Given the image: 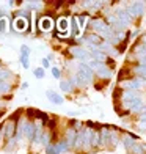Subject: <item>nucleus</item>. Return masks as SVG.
Masks as SVG:
<instances>
[{"mask_svg": "<svg viewBox=\"0 0 146 154\" xmlns=\"http://www.w3.org/2000/svg\"><path fill=\"white\" fill-rule=\"evenodd\" d=\"M39 27H41V30H44V32L50 30V29H52V20H50V17H43V19H41Z\"/></svg>", "mask_w": 146, "mask_h": 154, "instance_id": "obj_1", "label": "nucleus"}, {"mask_svg": "<svg viewBox=\"0 0 146 154\" xmlns=\"http://www.w3.org/2000/svg\"><path fill=\"white\" fill-rule=\"evenodd\" d=\"M58 29H60V32H65V33H68V19L61 17V19L58 20Z\"/></svg>", "mask_w": 146, "mask_h": 154, "instance_id": "obj_2", "label": "nucleus"}, {"mask_svg": "<svg viewBox=\"0 0 146 154\" xmlns=\"http://www.w3.org/2000/svg\"><path fill=\"white\" fill-rule=\"evenodd\" d=\"M47 97H49V99H50V101L57 102V104H61V102H63V99H61L60 96H57V94H55L53 91H49V93H47Z\"/></svg>", "mask_w": 146, "mask_h": 154, "instance_id": "obj_3", "label": "nucleus"}, {"mask_svg": "<svg viewBox=\"0 0 146 154\" xmlns=\"http://www.w3.org/2000/svg\"><path fill=\"white\" fill-rule=\"evenodd\" d=\"M0 32H8V19L6 17H2L0 19Z\"/></svg>", "mask_w": 146, "mask_h": 154, "instance_id": "obj_4", "label": "nucleus"}, {"mask_svg": "<svg viewBox=\"0 0 146 154\" xmlns=\"http://www.w3.org/2000/svg\"><path fill=\"white\" fill-rule=\"evenodd\" d=\"M16 27H17V30H24V29H27V20H25V19H19V20H16Z\"/></svg>", "mask_w": 146, "mask_h": 154, "instance_id": "obj_5", "label": "nucleus"}, {"mask_svg": "<svg viewBox=\"0 0 146 154\" xmlns=\"http://www.w3.org/2000/svg\"><path fill=\"white\" fill-rule=\"evenodd\" d=\"M33 74L36 75V77H39V79H41V77H44V71H43L41 68H36V69L33 71Z\"/></svg>", "mask_w": 146, "mask_h": 154, "instance_id": "obj_6", "label": "nucleus"}, {"mask_svg": "<svg viewBox=\"0 0 146 154\" xmlns=\"http://www.w3.org/2000/svg\"><path fill=\"white\" fill-rule=\"evenodd\" d=\"M60 87H61V90H69V85H68V83H65V82H61Z\"/></svg>", "mask_w": 146, "mask_h": 154, "instance_id": "obj_7", "label": "nucleus"}, {"mask_svg": "<svg viewBox=\"0 0 146 154\" xmlns=\"http://www.w3.org/2000/svg\"><path fill=\"white\" fill-rule=\"evenodd\" d=\"M0 77H2V79L3 77H8V71H0Z\"/></svg>", "mask_w": 146, "mask_h": 154, "instance_id": "obj_8", "label": "nucleus"}, {"mask_svg": "<svg viewBox=\"0 0 146 154\" xmlns=\"http://www.w3.org/2000/svg\"><path fill=\"white\" fill-rule=\"evenodd\" d=\"M52 72H53L55 77H58V75H60V72H58V69H57V68H53V69H52Z\"/></svg>", "mask_w": 146, "mask_h": 154, "instance_id": "obj_9", "label": "nucleus"}]
</instances>
